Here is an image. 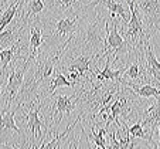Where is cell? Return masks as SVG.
I'll list each match as a JSON object with an SVG mask.
<instances>
[{
	"label": "cell",
	"mask_w": 160,
	"mask_h": 149,
	"mask_svg": "<svg viewBox=\"0 0 160 149\" xmlns=\"http://www.w3.org/2000/svg\"><path fill=\"white\" fill-rule=\"evenodd\" d=\"M74 37H75V33H72L70 37H68V41H67L65 44H64V46L61 47L60 50H58L57 54H55L54 57H51V58H48V60L42 61V63H37V71H36V74H34L33 80H31V81L27 84V87H26V90H27V91H34V90H36L37 87L41 84V82H44L45 80L51 75L52 71H54V68L57 67V64H58V61H60L61 55L65 53V50L68 49V46H70V43L74 40Z\"/></svg>",
	"instance_id": "6da1fadb"
},
{
	"label": "cell",
	"mask_w": 160,
	"mask_h": 149,
	"mask_svg": "<svg viewBox=\"0 0 160 149\" xmlns=\"http://www.w3.org/2000/svg\"><path fill=\"white\" fill-rule=\"evenodd\" d=\"M31 63L33 61L30 58H27L21 64H14V67H12V70L9 71V74H7V85H6V92H7L6 104H12V101L16 98V94L20 91L21 85L24 82V74Z\"/></svg>",
	"instance_id": "7a4b0ae2"
},
{
	"label": "cell",
	"mask_w": 160,
	"mask_h": 149,
	"mask_svg": "<svg viewBox=\"0 0 160 149\" xmlns=\"http://www.w3.org/2000/svg\"><path fill=\"white\" fill-rule=\"evenodd\" d=\"M41 106H42V102H38L34 106V101H31V106L27 110V125L31 132L30 142L27 143V148H37V142H40L42 139V132H41L42 128H45L48 131V126L38 116V111Z\"/></svg>",
	"instance_id": "3957f363"
},
{
	"label": "cell",
	"mask_w": 160,
	"mask_h": 149,
	"mask_svg": "<svg viewBox=\"0 0 160 149\" xmlns=\"http://www.w3.org/2000/svg\"><path fill=\"white\" fill-rule=\"evenodd\" d=\"M142 50H143L145 57H146L143 80H145L146 77H149V78L153 81L154 87H159V84H160V63L157 61L156 55H154V53H153V49H152L150 37H146V40L142 44Z\"/></svg>",
	"instance_id": "277c9868"
},
{
	"label": "cell",
	"mask_w": 160,
	"mask_h": 149,
	"mask_svg": "<svg viewBox=\"0 0 160 149\" xmlns=\"http://www.w3.org/2000/svg\"><path fill=\"white\" fill-rule=\"evenodd\" d=\"M81 101V94H74V95H57L54 98L51 104V118H54L55 114H58L57 121L54 122V125H60L61 119H62L64 114H68L70 115L74 110H75L77 104Z\"/></svg>",
	"instance_id": "5b68a950"
},
{
	"label": "cell",
	"mask_w": 160,
	"mask_h": 149,
	"mask_svg": "<svg viewBox=\"0 0 160 149\" xmlns=\"http://www.w3.org/2000/svg\"><path fill=\"white\" fill-rule=\"evenodd\" d=\"M20 106H21V101H18L17 106H16L14 110H10V104H6V105H4V110L0 112V134L4 131H14L16 134L23 135L21 131L18 129V126L16 125V121H14V115Z\"/></svg>",
	"instance_id": "8992f818"
},
{
	"label": "cell",
	"mask_w": 160,
	"mask_h": 149,
	"mask_svg": "<svg viewBox=\"0 0 160 149\" xmlns=\"http://www.w3.org/2000/svg\"><path fill=\"white\" fill-rule=\"evenodd\" d=\"M119 82H121L123 87H128L132 92L138 94L139 97L142 98H149V97H154L156 100H159L160 97V91H159V87H154V85L150 84H145V85H136V84H130V82L125 81V80L119 78Z\"/></svg>",
	"instance_id": "52a82bcc"
},
{
	"label": "cell",
	"mask_w": 160,
	"mask_h": 149,
	"mask_svg": "<svg viewBox=\"0 0 160 149\" xmlns=\"http://www.w3.org/2000/svg\"><path fill=\"white\" fill-rule=\"evenodd\" d=\"M24 26L26 23H23V26H20V27H14L7 31H0V50L9 49V47L17 44L21 39V33L24 30Z\"/></svg>",
	"instance_id": "ba28073f"
},
{
	"label": "cell",
	"mask_w": 160,
	"mask_h": 149,
	"mask_svg": "<svg viewBox=\"0 0 160 149\" xmlns=\"http://www.w3.org/2000/svg\"><path fill=\"white\" fill-rule=\"evenodd\" d=\"M78 26V14H74L72 17L61 18L55 23V36L57 37H65L68 33H74Z\"/></svg>",
	"instance_id": "9c48e42d"
},
{
	"label": "cell",
	"mask_w": 160,
	"mask_h": 149,
	"mask_svg": "<svg viewBox=\"0 0 160 149\" xmlns=\"http://www.w3.org/2000/svg\"><path fill=\"white\" fill-rule=\"evenodd\" d=\"M97 57H101V51L97 53L95 55H87L84 51H82V54L79 55V57L74 58V60L71 61V64L68 65V67L78 70L79 74H81V78H84V74L91 70V63H92Z\"/></svg>",
	"instance_id": "30bf717a"
},
{
	"label": "cell",
	"mask_w": 160,
	"mask_h": 149,
	"mask_svg": "<svg viewBox=\"0 0 160 149\" xmlns=\"http://www.w3.org/2000/svg\"><path fill=\"white\" fill-rule=\"evenodd\" d=\"M97 2L101 4H103V6L111 12L112 18H115V16L119 14L125 21L129 20V12H128L129 9H128L125 4H122L121 2H118V0H97Z\"/></svg>",
	"instance_id": "8fae6325"
},
{
	"label": "cell",
	"mask_w": 160,
	"mask_h": 149,
	"mask_svg": "<svg viewBox=\"0 0 160 149\" xmlns=\"http://www.w3.org/2000/svg\"><path fill=\"white\" fill-rule=\"evenodd\" d=\"M26 0H16L13 4H10L6 10L3 12V14L0 16V31H3V28L6 27L7 24H10L14 18V16L17 14L18 12H21L23 6H24Z\"/></svg>",
	"instance_id": "7c38bea8"
},
{
	"label": "cell",
	"mask_w": 160,
	"mask_h": 149,
	"mask_svg": "<svg viewBox=\"0 0 160 149\" xmlns=\"http://www.w3.org/2000/svg\"><path fill=\"white\" fill-rule=\"evenodd\" d=\"M105 58H106L105 67H103V70H102V71H98L97 78L101 82H102L103 80H111V81H119V78H121V75L123 74V70H125V68H121V70L112 71V70H111V61H112V57H111V55H105Z\"/></svg>",
	"instance_id": "4fadbf2b"
},
{
	"label": "cell",
	"mask_w": 160,
	"mask_h": 149,
	"mask_svg": "<svg viewBox=\"0 0 160 149\" xmlns=\"http://www.w3.org/2000/svg\"><path fill=\"white\" fill-rule=\"evenodd\" d=\"M42 43V33H41V28L38 26H33L30 28V58L31 61H36V57H37V50L38 47L41 46Z\"/></svg>",
	"instance_id": "5bb4252c"
},
{
	"label": "cell",
	"mask_w": 160,
	"mask_h": 149,
	"mask_svg": "<svg viewBox=\"0 0 160 149\" xmlns=\"http://www.w3.org/2000/svg\"><path fill=\"white\" fill-rule=\"evenodd\" d=\"M52 78H51V84H50V90H48V94H54L55 90L60 88V87H74V82H71L70 80L67 78L65 75H64L62 73H61V70H58L57 67L54 68V71H52Z\"/></svg>",
	"instance_id": "9a60e30c"
},
{
	"label": "cell",
	"mask_w": 160,
	"mask_h": 149,
	"mask_svg": "<svg viewBox=\"0 0 160 149\" xmlns=\"http://www.w3.org/2000/svg\"><path fill=\"white\" fill-rule=\"evenodd\" d=\"M44 6H45L44 0H31L30 3H28V6H27V12H26L24 16H21L20 21L27 24L31 17L37 16L38 13H41L42 10H44Z\"/></svg>",
	"instance_id": "2e32d148"
},
{
	"label": "cell",
	"mask_w": 160,
	"mask_h": 149,
	"mask_svg": "<svg viewBox=\"0 0 160 149\" xmlns=\"http://www.w3.org/2000/svg\"><path fill=\"white\" fill-rule=\"evenodd\" d=\"M105 135H106V129L102 126L98 128V131H95V126L91 128V134L88 135L89 141L92 143H95V148H108V143L105 141Z\"/></svg>",
	"instance_id": "e0dca14e"
},
{
	"label": "cell",
	"mask_w": 160,
	"mask_h": 149,
	"mask_svg": "<svg viewBox=\"0 0 160 149\" xmlns=\"http://www.w3.org/2000/svg\"><path fill=\"white\" fill-rule=\"evenodd\" d=\"M78 2L81 0H50V7L54 10H61L64 13H71Z\"/></svg>",
	"instance_id": "ac0fdd59"
},
{
	"label": "cell",
	"mask_w": 160,
	"mask_h": 149,
	"mask_svg": "<svg viewBox=\"0 0 160 149\" xmlns=\"http://www.w3.org/2000/svg\"><path fill=\"white\" fill-rule=\"evenodd\" d=\"M123 73L126 74V75L129 77L130 80H133V81H138V80H143V73L140 71V63H139V61L133 63L132 65L128 68V70H123Z\"/></svg>",
	"instance_id": "d6986e66"
},
{
	"label": "cell",
	"mask_w": 160,
	"mask_h": 149,
	"mask_svg": "<svg viewBox=\"0 0 160 149\" xmlns=\"http://www.w3.org/2000/svg\"><path fill=\"white\" fill-rule=\"evenodd\" d=\"M0 95H2V84H0Z\"/></svg>",
	"instance_id": "ffe728a7"
}]
</instances>
